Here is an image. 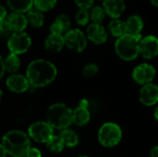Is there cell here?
I'll return each instance as SVG.
<instances>
[{"label":"cell","mask_w":158,"mask_h":157,"mask_svg":"<svg viewBox=\"0 0 158 157\" xmlns=\"http://www.w3.org/2000/svg\"><path fill=\"white\" fill-rule=\"evenodd\" d=\"M2 98H3V93H2V90L0 89V105H1V102H2Z\"/></svg>","instance_id":"cell-39"},{"label":"cell","mask_w":158,"mask_h":157,"mask_svg":"<svg viewBox=\"0 0 158 157\" xmlns=\"http://www.w3.org/2000/svg\"><path fill=\"white\" fill-rule=\"evenodd\" d=\"M10 30L14 32L17 31H23V30L27 27L28 21L26 16L23 13L19 12H12L7 15L6 19Z\"/></svg>","instance_id":"cell-16"},{"label":"cell","mask_w":158,"mask_h":157,"mask_svg":"<svg viewBox=\"0 0 158 157\" xmlns=\"http://www.w3.org/2000/svg\"><path fill=\"white\" fill-rule=\"evenodd\" d=\"M65 45V40L63 35L51 33L44 41V48L51 53H57L62 50Z\"/></svg>","instance_id":"cell-18"},{"label":"cell","mask_w":158,"mask_h":157,"mask_svg":"<svg viewBox=\"0 0 158 157\" xmlns=\"http://www.w3.org/2000/svg\"><path fill=\"white\" fill-rule=\"evenodd\" d=\"M103 7L110 18L118 19L125 10L124 0H105L103 2Z\"/></svg>","instance_id":"cell-15"},{"label":"cell","mask_w":158,"mask_h":157,"mask_svg":"<svg viewBox=\"0 0 158 157\" xmlns=\"http://www.w3.org/2000/svg\"><path fill=\"white\" fill-rule=\"evenodd\" d=\"M140 101L145 106L155 105L158 102V86L154 83L143 85L140 91Z\"/></svg>","instance_id":"cell-11"},{"label":"cell","mask_w":158,"mask_h":157,"mask_svg":"<svg viewBox=\"0 0 158 157\" xmlns=\"http://www.w3.org/2000/svg\"><path fill=\"white\" fill-rule=\"evenodd\" d=\"M5 70H6V68H5L4 59H3V57L1 56V55H0V79L3 77V75H4V73H5Z\"/></svg>","instance_id":"cell-34"},{"label":"cell","mask_w":158,"mask_h":157,"mask_svg":"<svg viewBox=\"0 0 158 157\" xmlns=\"http://www.w3.org/2000/svg\"><path fill=\"white\" fill-rule=\"evenodd\" d=\"M155 118L156 119V121L158 122V107H156V109L155 111Z\"/></svg>","instance_id":"cell-38"},{"label":"cell","mask_w":158,"mask_h":157,"mask_svg":"<svg viewBox=\"0 0 158 157\" xmlns=\"http://www.w3.org/2000/svg\"><path fill=\"white\" fill-rule=\"evenodd\" d=\"M105 17H106V11L104 7L99 6H94L90 12V19L93 21V23L95 24H101L105 19Z\"/></svg>","instance_id":"cell-25"},{"label":"cell","mask_w":158,"mask_h":157,"mask_svg":"<svg viewBox=\"0 0 158 157\" xmlns=\"http://www.w3.org/2000/svg\"><path fill=\"white\" fill-rule=\"evenodd\" d=\"M121 139L122 130L118 124L113 122L105 123L98 131V141L105 147H114L120 143Z\"/></svg>","instance_id":"cell-5"},{"label":"cell","mask_w":158,"mask_h":157,"mask_svg":"<svg viewBox=\"0 0 158 157\" xmlns=\"http://www.w3.org/2000/svg\"><path fill=\"white\" fill-rule=\"evenodd\" d=\"M76 21L79 25H81V26H84L86 25L89 20L91 19H90V12L88 11V9H83V8H80L78 10V12L76 13Z\"/></svg>","instance_id":"cell-28"},{"label":"cell","mask_w":158,"mask_h":157,"mask_svg":"<svg viewBox=\"0 0 158 157\" xmlns=\"http://www.w3.org/2000/svg\"><path fill=\"white\" fill-rule=\"evenodd\" d=\"M11 31H12L10 30L6 19L3 21H0V35L1 36H7V35H9V33Z\"/></svg>","instance_id":"cell-31"},{"label":"cell","mask_w":158,"mask_h":157,"mask_svg":"<svg viewBox=\"0 0 158 157\" xmlns=\"http://www.w3.org/2000/svg\"><path fill=\"white\" fill-rule=\"evenodd\" d=\"M56 66L45 59H36L31 62L26 70V77L31 85L44 87L50 84L56 77Z\"/></svg>","instance_id":"cell-1"},{"label":"cell","mask_w":158,"mask_h":157,"mask_svg":"<svg viewBox=\"0 0 158 157\" xmlns=\"http://www.w3.org/2000/svg\"><path fill=\"white\" fill-rule=\"evenodd\" d=\"M97 1H102V2H104L105 0H97Z\"/></svg>","instance_id":"cell-41"},{"label":"cell","mask_w":158,"mask_h":157,"mask_svg":"<svg viewBox=\"0 0 158 157\" xmlns=\"http://www.w3.org/2000/svg\"><path fill=\"white\" fill-rule=\"evenodd\" d=\"M2 144L6 153L13 157H24L31 148L29 136L20 130H10L2 139Z\"/></svg>","instance_id":"cell-2"},{"label":"cell","mask_w":158,"mask_h":157,"mask_svg":"<svg viewBox=\"0 0 158 157\" xmlns=\"http://www.w3.org/2000/svg\"><path fill=\"white\" fill-rule=\"evenodd\" d=\"M139 53L145 59H152L158 55V38L148 35L139 43Z\"/></svg>","instance_id":"cell-10"},{"label":"cell","mask_w":158,"mask_h":157,"mask_svg":"<svg viewBox=\"0 0 158 157\" xmlns=\"http://www.w3.org/2000/svg\"><path fill=\"white\" fill-rule=\"evenodd\" d=\"M79 157H89V156H87V155H81V156H79Z\"/></svg>","instance_id":"cell-40"},{"label":"cell","mask_w":158,"mask_h":157,"mask_svg":"<svg viewBox=\"0 0 158 157\" xmlns=\"http://www.w3.org/2000/svg\"><path fill=\"white\" fill-rule=\"evenodd\" d=\"M46 146L51 152H54V153H60L63 151L65 147L59 136H53L46 143Z\"/></svg>","instance_id":"cell-26"},{"label":"cell","mask_w":158,"mask_h":157,"mask_svg":"<svg viewBox=\"0 0 158 157\" xmlns=\"http://www.w3.org/2000/svg\"><path fill=\"white\" fill-rule=\"evenodd\" d=\"M57 0H33V5L40 11H49L55 7Z\"/></svg>","instance_id":"cell-27"},{"label":"cell","mask_w":158,"mask_h":157,"mask_svg":"<svg viewBox=\"0 0 158 157\" xmlns=\"http://www.w3.org/2000/svg\"><path fill=\"white\" fill-rule=\"evenodd\" d=\"M31 44V39L29 34L24 31L13 32L7 41V46L9 51L15 55H20L25 53Z\"/></svg>","instance_id":"cell-6"},{"label":"cell","mask_w":158,"mask_h":157,"mask_svg":"<svg viewBox=\"0 0 158 157\" xmlns=\"http://www.w3.org/2000/svg\"><path fill=\"white\" fill-rule=\"evenodd\" d=\"M108 30L113 36L118 37V38L127 33L125 21H122L118 19H114L109 22Z\"/></svg>","instance_id":"cell-22"},{"label":"cell","mask_w":158,"mask_h":157,"mask_svg":"<svg viewBox=\"0 0 158 157\" xmlns=\"http://www.w3.org/2000/svg\"><path fill=\"white\" fill-rule=\"evenodd\" d=\"M143 39L142 35L133 36L131 34H124L118 38L115 43V50L118 56L126 61L135 59L139 55V43Z\"/></svg>","instance_id":"cell-4"},{"label":"cell","mask_w":158,"mask_h":157,"mask_svg":"<svg viewBox=\"0 0 158 157\" xmlns=\"http://www.w3.org/2000/svg\"><path fill=\"white\" fill-rule=\"evenodd\" d=\"M65 45L78 53L82 52L87 45V37L79 29L69 30L65 35Z\"/></svg>","instance_id":"cell-8"},{"label":"cell","mask_w":158,"mask_h":157,"mask_svg":"<svg viewBox=\"0 0 158 157\" xmlns=\"http://www.w3.org/2000/svg\"><path fill=\"white\" fill-rule=\"evenodd\" d=\"M59 138L66 147H74L79 143L78 135L71 130H63L59 134Z\"/></svg>","instance_id":"cell-23"},{"label":"cell","mask_w":158,"mask_h":157,"mask_svg":"<svg viewBox=\"0 0 158 157\" xmlns=\"http://www.w3.org/2000/svg\"><path fill=\"white\" fill-rule=\"evenodd\" d=\"M151 3L155 6H157L158 7V0H150Z\"/></svg>","instance_id":"cell-37"},{"label":"cell","mask_w":158,"mask_h":157,"mask_svg":"<svg viewBox=\"0 0 158 157\" xmlns=\"http://www.w3.org/2000/svg\"><path fill=\"white\" fill-rule=\"evenodd\" d=\"M26 157H42V154L36 148H30L26 154Z\"/></svg>","instance_id":"cell-32"},{"label":"cell","mask_w":158,"mask_h":157,"mask_svg":"<svg viewBox=\"0 0 158 157\" xmlns=\"http://www.w3.org/2000/svg\"><path fill=\"white\" fill-rule=\"evenodd\" d=\"M7 14H6V10L3 6H0V21H3L6 19Z\"/></svg>","instance_id":"cell-33"},{"label":"cell","mask_w":158,"mask_h":157,"mask_svg":"<svg viewBox=\"0 0 158 157\" xmlns=\"http://www.w3.org/2000/svg\"><path fill=\"white\" fill-rule=\"evenodd\" d=\"M74 1L80 8H83V9L91 8L94 2V0H74Z\"/></svg>","instance_id":"cell-30"},{"label":"cell","mask_w":158,"mask_h":157,"mask_svg":"<svg viewBox=\"0 0 158 157\" xmlns=\"http://www.w3.org/2000/svg\"><path fill=\"white\" fill-rule=\"evenodd\" d=\"M156 77V68L154 66L143 63L137 66L132 71V78L133 80L142 85L149 84L153 81Z\"/></svg>","instance_id":"cell-9"},{"label":"cell","mask_w":158,"mask_h":157,"mask_svg":"<svg viewBox=\"0 0 158 157\" xmlns=\"http://www.w3.org/2000/svg\"><path fill=\"white\" fill-rule=\"evenodd\" d=\"M6 151L5 149V147L3 146V144H0V157H6Z\"/></svg>","instance_id":"cell-36"},{"label":"cell","mask_w":158,"mask_h":157,"mask_svg":"<svg viewBox=\"0 0 158 157\" xmlns=\"http://www.w3.org/2000/svg\"><path fill=\"white\" fill-rule=\"evenodd\" d=\"M26 19L28 23H30L32 27L40 28L43 26L44 21V17L42 11L37 9L36 7H31L26 12Z\"/></svg>","instance_id":"cell-20"},{"label":"cell","mask_w":158,"mask_h":157,"mask_svg":"<svg viewBox=\"0 0 158 157\" xmlns=\"http://www.w3.org/2000/svg\"><path fill=\"white\" fill-rule=\"evenodd\" d=\"M53 128L44 121H37L32 123L28 130L29 136L37 143H47L48 141L54 136Z\"/></svg>","instance_id":"cell-7"},{"label":"cell","mask_w":158,"mask_h":157,"mask_svg":"<svg viewBox=\"0 0 158 157\" xmlns=\"http://www.w3.org/2000/svg\"><path fill=\"white\" fill-rule=\"evenodd\" d=\"M6 86L11 92L19 93L28 90L30 82L27 77H24L20 74H13L7 78Z\"/></svg>","instance_id":"cell-12"},{"label":"cell","mask_w":158,"mask_h":157,"mask_svg":"<svg viewBox=\"0 0 158 157\" xmlns=\"http://www.w3.org/2000/svg\"><path fill=\"white\" fill-rule=\"evenodd\" d=\"M87 37L95 44H102L107 40V33L101 24L92 23L87 28Z\"/></svg>","instance_id":"cell-14"},{"label":"cell","mask_w":158,"mask_h":157,"mask_svg":"<svg viewBox=\"0 0 158 157\" xmlns=\"http://www.w3.org/2000/svg\"><path fill=\"white\" fill-rule=\"evenodd\" d=\"M125 24H126V31L128 34L133 36L142 35L141 32L143 29V20L140 16L132 15L129 17L128 19L125 21Z\"/></svg>","instance_id":"cell-19"},{"label":"cell","mask_w":158,"mask_h":157,"mask_svg":"<svg viewBox=\"0 0 158 157\" xmlns=\"http://www.w3.org/2000/svg\"><path fill=\"white\" fill-rule=\"evenodd\" d=\"M46 122L57 130H66L72 123V110L65 104H54L46 112Z\"/></svg>","instance_id":"cell-3"},{"label":"cell","mask_w":158,"mask_h":157,"mask_svg":"<svg viewBox=\"0 0 158 157\" xmlns=\"http://www.w3.org/2000/svg\"><path fill=\"white\" fill-rule=\"evenodd\" d=\"M6 3L13 12L23 13L32 7L33 0H6Z\"/></svg>","instance_id":"cell-21"},{"label":"cell","mask_w":158,"mask_h":157,"mask_svg":"<svg viewBox=\"0 0 158 157\" xmlns=\"http://www.w3.org/2000/svg\"><path fill=\"white\" fill-rule=\"evenodd\" d=\"M90 120V112L88 110V102L81 100L79 106L72 111V122L77 126H84Z\"/></svg>","instance_id":"cell-13"},{"label":"cell","mask_w":158,"mask_h":157,"mask_svg":"<svg viewBox=\"0 0 158 157\" xmlns=\"http://www.w3.org/2000/svg\"><path fill=\"white\" fill-rule=\"evenodd\" d=\"M150 157H158V145L154 146L150 151Z\"/></svg>","instance_id":"cell-35"},{"label":"cell","mask_w":158,"mask_h":157,"mask_svg":"<svg viewBox=\"0 0 158 157\" xmlns=\"http://www.w3.org/2000/svg\"><path fill=\"white\" fill-rule=\"evenodd\" d=\"M70 29V19L69 18L65 15V14H60L58 15L54 22L50 26V31L51 33L54 34H66Z\"/></svg>","instance_id":"cell-17"},{"label":"cell","mask_w":158,"mask_h":157,"mask_svg":"<svg viewBox=\"0 0 158 157\" xmlns=\"http://www.w3.org/2000/svg\"><path fill=\"white\" fill-rule=\"evenodd\" d=\"M5 63V68L6 71L10 73H15L20 66V60L18 56V55L10 54L6 56V58L4 60Z\"/></svg>","instance_id":"cell-24"},{"label":"cell","mask_w":158,"mask_h":157,"mask_svg":"<svg viewBox=\"0 0 158 157\" xmlns=\"http://www.w3.org/2000/svg\"><path fill=\"white\" fill-rule=\"evenodd\" d=\"M97 72H98V67H97V65H95L94 63L87 64L82 68V74L84 77H87V78H92V77L95 76Z\"/></svg>","instance_id":"cell-29"}]
</instances>
